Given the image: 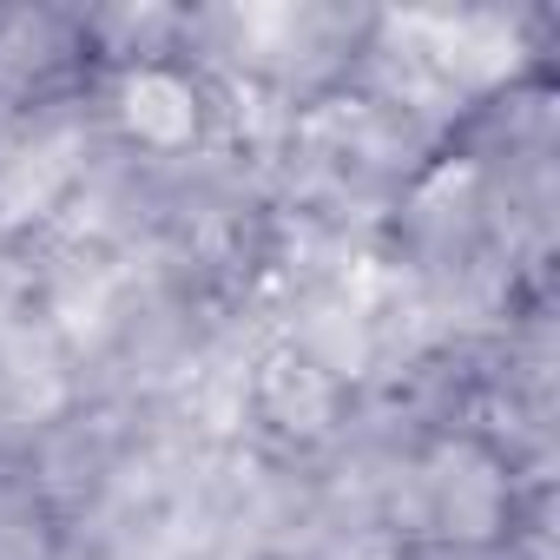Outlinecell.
I'll use <instances>...</instances> for the list:
<instances>
[{
	"label": "cell",
	"mask_w": 560,
	"mask_h": 560,
	"mask_svg": "<svg viewBox=\"0 0 560 560\" xmlns=\"http://www.w3.org/2000/svg\"><path fill=\"white\" fill-rule=\"evenodd\" d=\"M100 21L54 0H8L0 8V113H40L100 80Z\"/></svg>",
	"instance_id": "obj_1"
}]
</instances>
